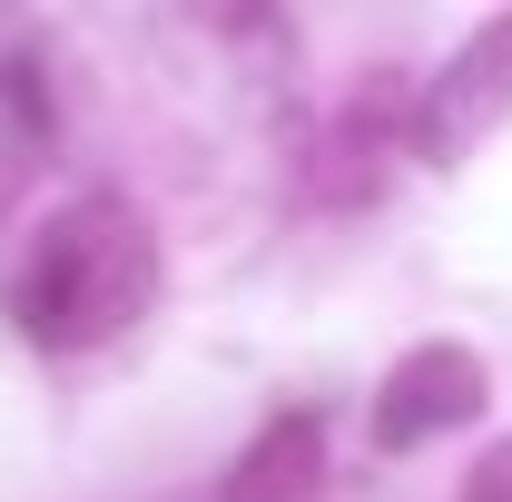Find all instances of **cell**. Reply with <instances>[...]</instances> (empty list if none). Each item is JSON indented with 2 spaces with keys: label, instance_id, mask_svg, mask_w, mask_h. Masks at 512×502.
Segmentation results:
<instances>
[{
  "label": "cell",
  "instance_id": "cell-1",
  "mask_svg": "<svg viewBox=\"0 0 512 502\" xmlns=\"http://www.w3.org/2000/svg\"><path fill=\"white\" fill-rule=\"evenodd\" d=\"M158 296V247L148 227L128 217L119 197H79L40 227V247L10 286V315L50 345V355H79V345H109L128 335Z\"/></svg>",
  "mask_w": 512,
  "mask_h": 502
},
{
  "label": "cell",
  "instance_id": "cell-2",
  "mask_svg": "<svg viewBox=\"0 0 512 502\" xmlns=\"http://www.w3.org/2000/svg\"><path fill=\"white\" fill-rule=\"evenodd\" d=\"M483 414V365L463 355V345H414L375 394V443L384 453H414V443L453 434V424H473Z\"/></svg>",
  "mask_w": 512,
  "mask_h": 502
},
{
  "label": "cell",
  "instance_id": "cell-3",
  "mask_svg": "<svg viewBox=\"0 0 512 502\" xmlns=\"http://www.w3.org/2000/svg\"><path fill=\"white\" fill-rule=\"evenodd\" d=\"M493 119H512V20H493V30L434 79V99H424V148L453 158V148H473Z\"/></svg>",
  "mask_w": 512,
  "mask_h": 502
},
{
  "label": "cell",
  "instance_id": "cell-4",
  "mask_svg": "<svg viewBox=\"0 0 512 502\" xmlns=\"http://www.w3.org/2000/svg\"><path fill=\"white\" fill-rule=\"evenodd\" d=\"M325 483V424L296 404V414H276L266 434L237 453V473H227V502H306Z\"/></svg>",
  "mask_w": 512,
  "mask_h": 502
},
{
  "label": "cell",
  "instance_id": "cell-5",
  "mask_svg": "<svg viewBox=\"0 0 512 502\" xmlns=\"http://www.w3.org/2000/svg\"><path fill=\"white\" fill-rule=\"evenodd\" d=\"M463 502H512V443H493V453L473 463V483H463Z\"/></svg>",
  "mask_w": 512,
  "mask_h": 502
}]
</instances>
